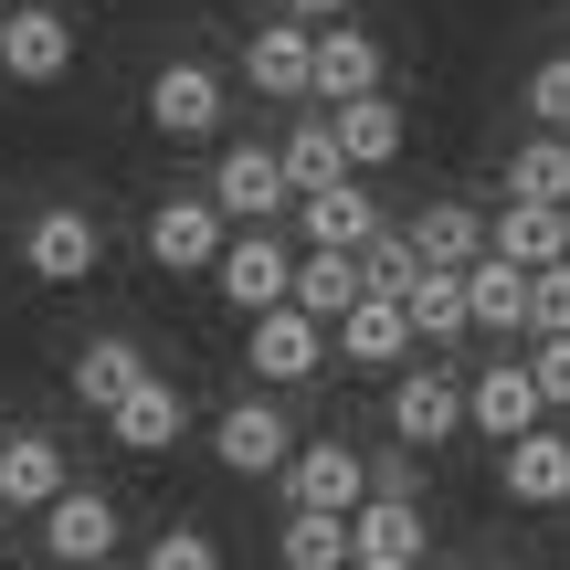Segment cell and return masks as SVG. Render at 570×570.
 I'll use <instances>...</instances> for the list:
<instances>
[{"mask_svg":"<svg viewBox=\"0 0 570 570\" xmlns=\"http://www.w3.org/2000/svg\"><path fill=\"white\" fill-rule=\"evenodd\" d=\"M327 360H338V348H327V317H306L296 296L265 306V317H244V370H254L265 391H306Z\"/></svg>","mask_w":570,"mask_h":570,"instance_id":"1","label":"cell"},{"mask_svg":"<svg viewBox=\"0 0 570 570\" xmlns=\"http://www.w3.org/2000/svg\"><path fill=\"white\" fill-rule=\"evenodd\" d=\"M223 117H233V85H223V63H202V53H169L159 75H148V127H159V138L202 148V138H223Z\"/></svg>","mask_w":570,"mask_h":570,"instance_id":"2","label":"cell"},{"mask_svg":"<svg viewBox=\"0 0 570 570\" xmlns=\"http://www.w3.org/2000/svg\"><path fill=\"white\" fill-rule=\"evenodd\" d=\"M223 244H233V223H223L212 190H169V202L148 212V265H159V275H212Z\"/></svg>","mask_w":570,"mask_h":570,"instance_id":"3","label":"cell"},{"mask_svg":"<svg viewBox=\"0 0 570 570\" xmlns=\"http://www.w3.org/2000/svg\"><path fill=\"white\" fill-rule=\"evenodd\" d=\"M212 202H223V223H285V202H296V180H285V148L265 138H233L223 159H212Z\"/></svg>","mask_w":570,"mask_h":570,"instance_id":"4","label":"cell"},{"mask_svg":"<svg viewBox=\"0 0 570 570\" xmlns=\"http://www.w3.org/2000/svg\"><path fill=\"white\" fill-rule=\"evenodd\" d=\"M212 454H223V475H285V454H296V433H285V402L265 381L244 391V402L212 412Z\"/></svg>","mask_w":570,"mask_h":570,"instance_id":"5","label":"cell"},{"mask_svg":"<svg viewBox=\"0 0 570 570\" xmlns=\"http://www.w3.org/2000/svg\"><path fill=\"white\" fill-rule=\"evenodd\" d=\"M212 285H223L244 317L285 306V296H296V254H285V233H275V223H233V244H223V265H212Z\"/></svg>","mask_w":570,"mask_h":570,"instance_id":"6","label":"cell"},{"mask_svg":"<svg viewBox=\"0 0 570 570\" xmlns=\"http://www.w3.org/2000/svg\"><path fill=\"white\" fill-rule=\"evenodd\" d=\"M0 75L11 85H63L75 75V21L53 0H11L0 11Z\"/></svg>","mask_w":570,"mask_h":570,"instance_id":"7","label":"cell"},{"mask_svg":"<svg viewBox=\"0 0 570 570\" xmlns=\"http://www.w3.org/2000/svg\"><path fill=\"white\" fill-rule=\"evenodd\" d=\"M32 529H42V550H53V570H96V560H117L127 518H117V497H96V487H63L53 508L32 518Z\"/></svg>","mask_w":570,"mask_h":570,"instance_id":"8","label":"cell"},{"mask_svg":"<svg viewBox=\"0 0 570 570\" xmlns=\"http://www.w3.org/2000/svg\"><path fill=\"white\" fill-rule=\"evenodd\" d=\"M21 265H32L42 285H85L106 265V223L85 202H53V212H32V233H21Z\"/></svg>","mask_w":570,"mask_h":570,"instance_id":"9","label":"cell"},{"mask_svg":"<svg viewBox=\"0 0 570 570\" xmlns=\"http://www.w3.org/2000/svg\"><path fill=\"white\" fill-rule=\"evenodd\" d=\"M454 423H465V381L454 370H391V433H402V454H444Z\"/></svg>","mask_w":570,"mask_h":570,"instance_id":"10","label":"cell"},{"mask_svg":"<svg viewBox=\"0 0 570 570\" xmlns=\"http://www.w3.org/2000/svg\"><path fill=\"white\" fill-rule=\"evenodd\" d=\"M360 497H370V454H360V444L317 433V444L285 454V508H327V518H348Z\"/></svg>","mask_w":570,"mask_h":570,"instance_id":"11","label":"cell"},{"mask_svg":"<svg viewBox=\"0 0 570 570\" xmlns=\"http://www.w3.org/2000/svg\"><path fill=\"white\" fill-rule=\"evenodd\" d=\"M327 348H338L348 370H412V348H423V338H412V306L391 296V285H370V296L327 327Z\"/></svg>","mask_w":570,"mask_h":570,"instance_id":"12","label":"cell"},{"mask_svg":"<svg viewBox=\"0 0 570 570\" xmlns=\"http://www.w3.org/2000/svg\"><path fill=\"white\" fill-rule=\"evenodd\" d=\"M63 487H75V465H63V444H53L42 423L0 433V508H11V518H42Z\"/></svg>","mask_w":570,"mask_h":570,"instance_id":"13","label":"cell"},{"mask_svg":"<svg viewBox=\"0 0 570 570\" xmlns=\"http://www.w3.org/2000/svg\"><path fill=\"white\" fill-rule=\"evenodd\" d=\"M244 85H254V96H317V21H296V11H285V21H265V32H254L244 42Z\"/></svg>","mask_w":570,"mask_h":570,"instance_id":"14","label":"cell"},{"mask_svg":"<svg viewBox=\"0 0 570 570\" xmlns=\"http://www.w3.org/2000/svg\"><path fill=\"white\" fill-rule=\"evenodd\" d=\"M497 487H508L518 508H570V433L529 423L518 444H497Z\"/></svg>","mask_w":570,"mask_h":570,"instance_id":"15","label":"cell"},{"mask_svg":"<svg viewBox=\"0 0 570 570\" xmlns=\"http://www.w3.org/2000/svg\"><path fill=\"white\" fill-rule=\"evenodd\" d=\"M465 423H475V433H497V444H518L529 423H550V402H539L529 360H497V370H475V381H465Z\"/></svg>","mask_w":570,"mask_h":570,"instance_id":"16","label":"cell"},{"mask_svg":"<svg viewBox=\"0 0 570 570\" xmlns=\"http://www.w3.org/2000/svg\"><path fill=\"white\" fill-rule=\"evenodd\" d=\"M348 96H381V32L317 21V106H348Z\"/></svg>","mask_w":570,"mask_h":570,"instance_id":"17","label":"cell"},{"mask_svg":"<svg viewBox=\"0 0 570 570\" xmlns=\"http://www.w3.org/2000/svg\"><path fill=\"white\" fill-rule=\"evenodd\" d=\"M296 223H306V244L360 254L381 233V202H370V180H327V190H296Z\"/></svg>","mask_w":570,"mask_h":570,"instance_id":"18","label":"cell"},{"mask_svg":"<svg viewBox=\"0 0 570 570\" xmlns=\"http://www.w3.org/2000/svg\"><path fill=\"white\" fill-rule=\"evenodd\" d=\"M106 423H117V444H127V454H169V444H180V433H190V391L148 370V381L127 391V402L106 412Z\"/></svg>","mask_w":570,"mask_h":570,"instance_id":"19","label":"cell"},{"mask_svg":"<svg viewBox=\"0 0 570 570\" xmlns=\"http://www.w3.org/2000/svg\"><path fill=\"white\" fill-rule=\"evenodd\" d=\"M529 265H508V254H475L465 265V317L487 327V338H529Z\"/></svg>","mask_w":570,"mask_h":570,"instance_id":"20","label":"cell"},{"mask_svg":"<svg viewBox=\"0 0 570 570\" xmlns=\"http://www.w3.org/2000/svg\"><path fill=\"white\" fill-rule=\"evenodd\" d=\"M487 254H508V265H560V254H570V223H560V202H518V190H508V202H497V223H487Z\"/></svg>","mask_w":570,"mask_h":570,"instance_id":"21","label":"cell"},{"mask_svg":"<svg viewBox=\"0 0 570 570\" xmlns=\"http://www.w3.org/2000/svg\"><path fill=\"white\" fill-rule=\"evenodd\" d=\"M348 550H370V560H423V550H433V529H423V508H412V497L370 487L360 508H348Z\"/></svg>","mask_w":570,"mask_h":570,"instance_id":"22","label":"cell"},{"mask_svg":"<svg viewBox=\"0 0 570 570\" xmlns=\"http://www.w3.org/2000/svg\"><path fill=\"white\" fill-rule=\"evenodd\" d=\"M138 381H148V348L127 338V327H106V338L75 348V402H85V412H117Z\"/></svg>","mask_w":570,"mask_h":570,"instance_id":"23","label":"cell"},{"mask_svg":"<svg viewBox=\"0 0 570 570\" xmlns=\"http://www.w3.org/2000/svg\"><path fill=\"white\" fill-rule=\"evenodd\" d=\"M402 306H412V338H423V348H454V338H475V317H465V265H412Z\"/></svg>","mask_w":570,"mask_h":570,"instance_id":"24","label":"cell"},{"mask_svg":"<svg viewBox=\"0 0 570 570\" xmlns=\"http://www.w3.org/2000/svg\"><path fill=\"white\" fill-rule=\"evenodd\" d=\"M327 127H338V148H348V169H360V180H370V169H391V159H402V138H412L391 96H348V106H327Z\"/></svg>","mask_w":570,"mask_h":570,"instance_id":"25","label":"cell"},{"mask_svg":"<svg viewBox=\"0 0 570 570\" xmlns=\"http://www.w3.org/2000/svg\"><path fill=\"white\" fill-rule=\"evenodd\" d=\"M360 296H370V265H360V254H327V244H306V254H296V306H306V317L338 327Z\"/></svg>","mask_w":570,"mask_h":570,"instance_id":"26","label":"cell"},{"mask_svg":"<svg viewBox=\"0 0 570 570\" xmlns=\"http://www.w3.org/2000/svg\"><path fill=\"white\" fill-rule=\"evenodd\" d=\"M275 570H348V518L285 508V518H275Z\"/></svg>","mask_w":570,"mask_h":570,"instance_id":"27","label":"cell"},{"mask_svg":"<svg viewBox=\"0 0 570 570\" xmlns=\"http://www.w3.org/2000/svg\"><path fill=\"white\" fill-rule=\"evenodd\" d=\"M412 254H423V265H475V254H487V212L475 202H423L412 212Z\"/></svg>","mask_w":570,"mask_h":570,"instance_id":"28","label":"cell"},{"mask_svg":"<svg viewBox=\"0 0 570 570\" xmlns=\"http://www.w3.org/2000/svg\"><path fill=\"white\" fill-rule=\"evenodd\" d=\"M285 180H296V190L360 180V169H348V148H338V127H327V117H296V127H285Z\"/></svg>","mask_w":570,"mask_h":570,"instance_id":"29","label":"cell"},{"mask_svg":"<svg viewBox=\"0 0 570 570\" xmlns=\"http://www.w3.org/2000/svg\"><path fill=\"white\" fill-rule=\"evenodd\" d=\"M508 190L518 202H570V138L560 127H529V148L508 159Z\"/></svg>","mask_w":570,"mask_h":570,"instance_id":"30","label":"cell"},{"mask_svg":"<svg viewBox=\"0 0 570 570\" xmlns=\"http://www.w3.org/2000/svg\"><path fill=\"white\" fill-rule=\"evenodd\" d=\"M518 106H529V127H560L570 138V53H539L529 85H518Z\"/></svg>","mask_w":570,"mask_h":570,"instance_id":"31","label":"cell"},{"mask_svg":"<svg viewBox=\"0 0 570 570\" xmlns=\"http://www.w3.org/2000/svg\"><path fill=\"white\" fill-rule=\"evenodd\" d=\"M138 570H223V539H212V529H159Z\"/></svg>","mask_w":570,"mask_h":570,"instance_id":"32","label":"cell"},{"mask_svg":"<svg viewBox=\"0 0 570 570\" xmlns=\"http://www.w3.org/2000/svg\"><path fill=\"white\" fill-rule=\"evenodd\" d=\"M560 327H570V254L539 265V285H529V338H560Z\"/></svg>","mask_w":570,"mask_h":570,"instance_id":"33","label":"cell"},{"mask_svg":"<svg viewBox=\"0 0 570 570\" xmlns=\"http://www.w3.org/2000/svg\"><path fill=\"white\" fill-rule=\"evenodd\" d=\"M529 381H539L550 412H570V327H560V338H529Z\"/></svg>","mask_w":570,"mask_h":570,"instance_id":"34","label":"cell"},{"mask_svg":"<svg viewBox=\"0 0 570 570\" xmlns=\"http://www.w3.org/2000/svg\"><path fill=\"white\" fill-rule=\"evenodd\" d=\"M296 21H348V0H285Z\"/></svg>","mask_w":570,"mask_h":570,"instance_id":"35","label":"cell"},{"mask_svg":"<svg viewBox=\"0 0 570 570\" xmlns=\"http://www.w3.org/2000/svg\"><path fill=\"white\" fill-rule=\"evenodd\" d=\"M348 570H423V560H370V550H348Z\"/></svg>","mask_w":570,"mask_h":570,"instance_id":"36","label":"cell"},{"mask_svg":"<svg viewBox=\"0 0 570 570\" xmlns=\"http://www.w3.org/2000/svg\"><path fill=\"white\" fill-rule=\"evenodd\" d=\"M0 539H11V508H0Z\"/></svg>","mask_w":570,"mask_h":570,"instance_id":"37","label":"cell"},{"mask_svg":"<svg viewBox=\"0 0 570 570\" xmlns=\"http://www.w3.org/2000/svg\"><path fill=\"white\" fill-rule=\"evenodd\" d=\"M560 223H570V202H560Z\"/></svg>","mask_w":570,"mask_h":570,"instance_id":"38","label":"cell"},{"mask_svg":"<svg viewBox=\"0 0 570 570\" xmlns=\"http://www.w3.org/2000/svg\"><path fill=\"white\" fill-rule=\"evenodd\" d=\"M487 570H508V560H487Z\"/></svg>","mask_w":570,"mask_h":570,"instance_id":"39","label":"cell"},{"mask_svg":"<svg viewBox=\"0 0 570 570\" xmlns=\"http://www.w3.org/2000/svg\"><path fill=\"white\" fill-rule=\"evenodd\" d=\"M0 11H11V0H0Z\"/></svg>","mask_w":570,"mask_h":570,"instance_id":"40","label":"cell"}]
</instances>
